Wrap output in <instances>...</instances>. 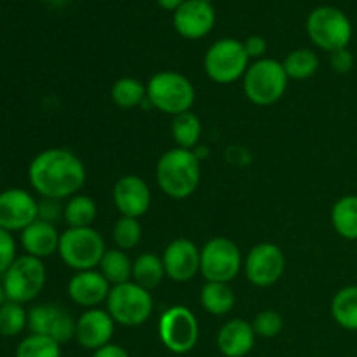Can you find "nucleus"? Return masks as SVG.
<instances>
[{
    "mask_svg": "<svg viewBox=\"0 0 357 357\" xmlns=\"http://www.w3.org/2000/svg\"><path fill=\"white\" fill-rule=\"evenodd\" d=\"M86 166L68 149L38 152L28 166V181L42 199H70L86 183Z\"/></svg>",
    "mask_w": 357,
    "mask_h": 357,
    "instance_id": "1",
    "label": "nucleus"
},
{
    "mask_svg": "<svg viewBox=\"0 0 357 357\" xmlns=\"http://www.w3.org/2000/svg\"><path fill=\"white\" fill-rule=\"evenodd\" d=\"M155 178L159 188L167 197L183 201L194 195L201 183V159L194 150L174 146L160 155Z\"/></svg>",
    "mask_w": 357,
    "mask_h": 357,
    "instance_id": "2",
    "label": "nucleus"
},
{
    "mask_svg": "<svg viewBox=\"0 0 357 357\" xmlns=\"http://www.w3.org/2000/svg\"><path fill=\"white\" fill-rule=\"evenodd\" d=\"M146 100L155 110L176 117L192 110L195 103V87L183 73L164 70L150 77L146 84Z\"/></svg>",
    "mask_w": 357,
    "mask_h": 357,
    "instance_id": "3",
    "label": "nucleus"
},
{
    "mask_svg": "<svg viewBox=\"0 0 357 357\" xmlns=\"http://www.w3.org/2000/svg\"><path fill=\"white\" fill-rule=\"evenodd\" d=\"M288 80L281 61L272 58L257 59L248 66L243 77L244 96L258 107H271L284 96Z\"/></svg>",
    "mask_w": 357,
    "mask_h": 357,
    "instance_id": "4",
    "label": "nucleus"
},
{
    "mask_svg": "<svg viewBox=\"0 0 357 357\" xmlns=\"http://www.w3.org/2000/svg\"><path fill=\"white\" fill-rule=\"evenodd\" d=\"M305 30L310 42L326 52L347 49L352 40V23L344 10L333 6H319L309 14Z\"/></svg>",
    "mask_w": 357,
    "mask_h": 357,
    "instance_id": "5",
    "label": "nucleus"
},
{
    "mask_svg": "<svg viewBox=\"0 0 357 357\" xmlns=\"http://www.w3.org/2000/svg\"><path fill=\"white\" fill-rule=\"evenodd\" d=\"M107 251L103 236L93 227L66 229L59 236L58 255L66 267L75 272L94 271Z\"/></svg>",
    "mask_w": 357,
    "mask_h": 357,
    "instance_id": "6",
    "label": "nucleus"
},
{
    "mask_svg": "<svg viewBox=\"0 0 357 357\" xmlns=\"http://www.w3.org/2000/svg\"><path fill=\"white\" fill-rule=\"evenodd\" d=\"M105 303L115 324L128 328L142 326L152 317L153 312L152 293L132 281L112 286Z\"/></svg>",
    "mask_w": 357,
    "mask_h": 357,
    "instance_id": "7",
    "label": "nucleus"
},
{
    "mask_svg": "<svg viewBox=\"0 0 357 357\" xmlns=\"http://www.w3.org/2000/svg\"><path fill=\"white\" fill-rule=\"evenodd\" d=\"M250 66L244 44L236 38H220L204 54V72L215 84L229 86L243 79Z\"/></svg>",
    "mask_w": 357,
    "mask_h": 357,
    "instance_id": "8",
    "label": "nucleus"
},
{
    "mask_svg": "<svg viewBox=\"0 0 357 357\" xmlns=\"http://www.w3.org/2000/svg\"><path fill=\"white\" fill-rule=\"evenodd\" d=\"M47 281V271L42 260L23 255L7 268L2 275V284L6 289L7 300L24 305L37 298Z\"/></svg>",
    "mask_w": 357,
    "mask_h": 357,
    "instance_id": "9",
    "label": "nucleus"
},
{
    "mask_svg": "<svg viewBox=\"0 0 357 357\" xmlns=\"http://www.w3.org/2000/svg\"><path fill=\"white\" fill-rule=\"evenodd\" d=\"M244 267L239 246L227 237H213L201 248V274L206 282H230Z\"/></svg>",
    "mask_w": 357,
    "mask_h": 357,
    "instance_id": "10",
    "label": "nucleus"
},
{
    "mask_svg": "<svg viewBox=\"0 0 357 357\" xmlns=\"http://www.w3.org/2000/svg\"><path fill=\"white\" fill-rule=\"evenodd\" d=\"M159 338L173 354H188L199 342V323L195 314L185 305H173L160 314Z\"/></svg>",
    "mask_w": 357,
    "mask_h": 357,
    "instance_id": "11",
    "label": "nucleus"
},
{
    "mask_svg": "<svg viewBox=\"0 0 357 357\" xmlns=\"http://www.w3.org/2000/svg\"><path fill=\"white\" fill-rule=\"evenodd\" d=\"M244 272L248 281L257 288H268L282 278L286 268L284 253L272 243L253 246L244 258Z\"/></svg>",
    "mask_w": 357,
    "mask_h": 357,
    "instance_id": "12",
    "label": "nucleus"
},
{
    "mask_svg": "<svg viewBox=\"0 0 357 357\" xmlns=\"http://www.w3.org/2000/svg\"><path fill=\"white\" fill-rule=\"evenodd\" d=\"M77 321L54 303H42L28 310V330L35 335L49 337L59 345L75 338Z\"/></svg>",
    "mask_w": 357,
    "mask_h": 357,
    "instance_id": "13",
    "label": "nucleus"
},
{
    "mask_svg": "<svg viewBox=\"0 0 357 357\" xmlns=\"http://www.w3.org/2000/svg\"><path fill=\"white\" fill-rule=\"evenodd\" d=\"M38 218V201L23 188H7L0 192V229L7 232H23Z\"/></svg>",
    "mask_w": 357,
    "mask_h": 357,
    "instance_id": "14",
    "label": "nucleus"
},
{
    "mask_svg": "<svg viewBox=\"0 0 357 357\" xmlns=\"http://www.w3.org/2000/svg\"><path fill=\"white\" fill-rule=\"evenodd\" d=\"M216 23L215 7L208 0H185L173 13V26L180 37L199 40L211 33Z\"/></svg>",
    "mask_w": 357,
    "mask_h": 357,
    "instance_id": "15",
    "label": "nucleus"
},
{
    "mask_svg": "<svg viewBox=\"0 0 357 357\" xmlns=\"http://www.w3.org/2000/svg\"><path fill=\"white\" fill-rule=\"evenodd\" d=\"M160 258L166 275L174 282H188L201 272V250L185 237L171 241Z\"/></svg>",
    "mask_w": 357,
    "mask_h": 357,
    "instance_id": "16",
    "label": "nucleus"
},
{
    "mask_svg": "<svg viewBox=\"0 0 357 357\" xmlns=\"http://www.w3.org/2000/svg\"><path fill=\"white\" fill-rule=\"evenodd\" d=\"M114 204L121 216L139 220L152 204V192L142 176L126 174L114 185Z\"/></svg>",
    "mask_w": 357,
    "mask_h": 357,
    "instance_id": "17",
    "label": "nucleus"
},
{
    "mask_svg": "<svg viewBox=\"0 0 357 357\" xmlns=\"http://www.w3.org/2000/svg\"><path fill=\"white\" fill-rule=\"evenodd\" d=\"M115 331V321L107 309H87L75 323V340L87 351H98L110 344Z\"/></svg>",
    "mask_w": 357,
    "mask_h": 357,
    "instance_id": "18",
    "label": "nucleus"
},
{
    "mask_svg": "<svg viewBox=\"0 0 357 357\" xmlns=\"http://www.w3.org/2000/svg\"><path fill=\"white\" fill-rule=\"evenodd\" d=\"M110 289V282L101 275L100 271L75 272L66 286L70 300L86 310L96 309L100 303L107 302Z\"/></svg>",
    "mask_w": 357,
    "mask_h": 357,
    "instance_id": "19",
    "label": "nucleus"
},
{
    "mask_svg": "<svg viewBox=\"0 0 357 357\" xmlns=\"http://www.w3.org/2000/svg\"><path fill=\"white\" fill-rule=\"evenodd\" d=\"M257 342L253 324L244 319H230L220 328L216 345L225 357H244L250 354Z\"/></svg>",
    "mask_w": 357,
    "mask_h": 357,
    "instance_id": "20",
    "label": "nucleus"
},
{
    "mask_svg": "<svg viewBox=\"0 0 357 357\" xmlns=\"http://www.w3.org/2000/svg\"><path fill=\"white\" fill-rule=\"evenodd\" d=\"M59 236L61 234L58 232L56 225L37 218L21 232L20 239L24 253L42 260V258L51 257L52 253H58Z\"/></svg>",
    "mask_w": 357,
    "mask_h": 357,
    "instance_id": "21",
    "label": "nucleus"
},
{
    "mask_svg": "<svg viewBox=\"0 0 357 357\" xmlns=\"http://www.w3.org/2000/svg\"><path fill=\"white\" fill-rule=\"evenodd\" d=\"M201 305L211 316H227L236 305V293L227 282H206L201 289Z\"/></svg>",
    "mask_w": 357,
    "mask_h": 357,
    "instance_id": "22",
    "label": "nucleus"
},
{
    "mask_svg": "<svg viewBox=\"0 0 357 357\" xmlns=\"http://www.w3.org/2000/svg\"><path fill=\"white\" fill-rule=\"evenodd\" d=\"M335 232L347 241H357V195H344L331 209Z\"/></svg>",
    "mask_w": 357,
    "mask_h": 357,
    "instance_id": "23",
    "label": "nucleus"
},
{
    "mask_svg": "<svg viewBox=\"0 0 357 357\" xmlns=\"http://www.w3.org/2000/svg\"><path fill=\"white\" fill-rule=\"evenodd\" d=\"M166 278V268H164L162 258L152 253H143L132 261V282L145 288L146 291H152L153 288L162 282Z\"/></svg>",
    "mask_w": 357,
    "mask_h": 357,
    "instance_id": "24",
    "label": "nucleus"
},
{
    "mask_svg": "<svg viewBox=\"0 0 357 357\" xmlns=\"http://www.w3.org/2000/svg\"><path fill=\"white\" fill-rule=\"evenodd\" d=\"M335 323L347 331H357V286H345L331 300Z\"/></svg>",
    "mask_w": 357,
    "mask_h": 357,
    "instance_id": "25",
    "label": "nucleus"
},
{
    "mask_svg": "<svg viewBox=\"0 0 357 357\" xmlns=\"http://www.w3.org/2000/svg\"><path fill=\"white\" fill-rule=\"evenodd\" d=\"M98 271L110 286L124 284L132 279V261L122 250H107L101 258Z\"/></svg>",
    "mask_w": 357,
    "mask_h": 357,
    "instance_id": "26",
    "label": "nucleus"
},
{
    "mask_svg": "<svg viewBox=\"0 0 357 357\" xmlns=\"http://www.w3.org/2000/svg\"><path fill=\"white\" fill-rule=\"evenodd\" d=\"M171 135H173L178 149L194 150L202 136L201 119L194 112H185V114L176 115L171 122Z\"/></svg>",
    "mask_w": 357,
    "mask_h": 357,
    "instance_id": "27",
    "label": "nucleus"
},
{
    "mask_svg": "<svg viewBox=\"0 0 357 357\" xmlns=\"http://www.w3.org/2000/svg\"><path fill=\"white\" fill-rule=\"evenodd\" d=\"M96 216L98 206L94 202V199H91L89 195L77 194L66 201L65 213H63V222L70 229H82V227H93Z\"/></svg>",
    "mask_w": 357,
    "mask_h": 357,
    "instance_id": "28",
    "label": "nucleus"
},
{
    "mask_svg": "<svg viewBox=\"0 0 357 357\" xmlns=\"http://www.w3.org/2000/svg\"><path fill=\"white\" fill-rule=\"evenodd\" d=\"M112 101L122 110H131L146 100V86L135 77H121L110 89Z\"/></svg>",
    "mask_w": 357,
    "mask_h": 357,
    "instance_id": "29",
    "label": "nucleus"
},
{
    "mask_svg": "<svg viewBox=\"0 0 357 357\" xmlns=\"http://www.w3.org/2000/svg\"><path fill=\"white\" fill-rule=\"evenodd\" d=\"M286 73L293 80H307L319 70V58L312 49L300 47L289 52L282 61Z\"/></svg>",
    "mask_w": 357,
    "mask_h": 357,
    "instance_id": "30",
    "label": "nucleus"
},
{
    "mask_svg": "<svg viewBox=\"0 0 357 357\" xmlns=\"http://www.w3.org/2000/svg\"><path fill=\"white\" fill-rule=\"evenodd\" d=\"M28 328V310L21 303L7 300L0 307V335L7 338L17 337Z\"/></svg>",
    "mask_w": 357,
    "mask_h": 357,
    "instance_id": "31",
    "label": "nucleus"
},
{
    "mask_svg": "<svg viewBox=\"0 0 357 357\" xmlns=\"http://www.w3.org/2000/svg\"><path fill=\"white\" fill-rule=\"evenodd\" d=\"M16 357H61V345L49 337L31 333L20 342Z\"/></svg>",
    "mask_w": 357,
    "mask_h": 357,
    "instance_id": "32",
    "label": "nucleus"
},
{
    "mask_svg": "<svg viewBox=\"0 0 357 357\" xmlns=\"http://www.w3.org/2000/svg\"><path fill=\"white\" fill-rule=\"evenodd\" d=\"M142 225H139V220L129 218V216H121V218L115 222L114 230H112V237H114V243L117 246V250H132L139 244L142 241Z\"/></svg>",
    "mask_w": 357,
    "mask_h": 357,
    "instance_id": "33",
    "label": "nucleus"
},
{
    "mask_svg": "<svg viewBox=\"0 0 357 357\" xmlns=\"http://www.w3.org/2000/svg\"><path fill=\"white\" fill-rule=\"evenodd\" d=\"M253 330L257 333V337L261 338H274L278 337L282 331V317L281 314L275 312V310H264V312L257 314L253 323Z\"/></svg>",
    "mask_w": 357,
    "mask_h": 357,
    "instance_id": "34",
    "label": "nucleus"
},
{
    "mask_svg": "<svg viewBox=\"0 0 357 357\" xmlns=\"http://www.w3.org/2000/svg\"><path fill=\"white\" fill-rule=\"evenodd\" d=\"M17 258V246L16 239L10 232L0 229V275L7 272V268L16 261Z\"/></svg>",
    "mask_w": 357,
    "mask_h": 357,
    "instance_id": "35",
    "label": "nucleus"
},
{
    "mask_svg": "<svg viewBox=\"0 0 357 357\" xmlns=\"http://www.w3.org/2000/svg\"><path fill=\"white\" fill-rule=\"evenodd\" d=\"M63 213H65V204L56 199H42L38 202V220H44L54 225V222L63 220Z\"/></svg>",
    "mask_w": 357,
    "mask_h": 357,
    "instance_id": "36",
    "label": "nucleus"
},
{
    "mask_svg": "<svg viewBox=\"0 0 357 357\" xmlns=\"http://www.w3.org/2000/svg\"><path fill=\"white\" fill-rule=\"evenodd\" d=\"M243 44L250 59H261L267 52V40L261 35H250Z\"/></svg>",
    "mask_w": 357,
    "mask_h": 357,
    "instance_id": "37",
    "label": "nucleus"
},
{
    "mask_svg": "<svg viewBox=\"0 0 357 357\" xmlns=\"http://www.w3.org/2000/svg\"><path fill=\"white\" fill-rule=\"evenodd\" d=\"M331 66H333L335 72L338 73H347L351 72L352 65H354V58H352L351 51L349 49H340L337 52H331Z\"/></svg>",
    "mask_w": 357,
    "mask_h": 357,
    "instance_id": "38",
    "label": "nucleus"
},
{
    "mask_svg": "<svg viewBox=\"0 0 357 357\" xmlns=\"http://www.w3.org/2000/svg\"><path fill=\"white\" fill-rule=\"evenodd\" d=\"M93 357H129V354L121 347V345L108 344L105 345V347L94 351Z\"/></svg>",
    "mask_w": 357,
    "mask_h": 357,
    "instance_id": "39",
    "label": "nucleus"
},
{
    "mask_svg": "<svg viewBox=\"0 0 357 357\" xmlns=\"http://www.w3.org/2000/svg\"><path fill=\"white\" fill-rule=\"evenodd\" d=\"M157 6L164 10H169V13H174L185 0H155Z\"/></svg>",
    "mask_w": 357,
    "mask_h": 357,
    "instance_id": "40",
    "label": "nucleus"
},
{
    "mask_svg": "<svg viewBox=\"0 0 357 357\" xmlns=\"http://www.w3.org/2000/svg\"><path fill=\"white\" fill-rule=\"evenodd\" d=\"M7 302V295H6V289H3L2 281H0V307Z\"/></svg>",
    "mask_w": 357,
    "mask_h": 357,
    "instance_id": "41",
    "label": "nucleus"
},
{
    "mask_svg": "<svg viewBox=\"0 0 357 357\" xmlns=\"http://www.w3.org/2000/svg\"><path fill=\"white\" fill-rule=\"evenodd\" d=\"M45 2H49V3H51V6L59 7V6H65V3L68 2V0H45Z\"/></svg>",
    "mask_w": 357,
    "mask_h": 357,
    "instance_id": "42",
    "label": "nucleus"
}]
</instances>
